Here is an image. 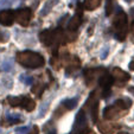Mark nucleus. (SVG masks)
<instances>
[{"instance_id":"obj_15","label":"nucleus","mask_w":134,"mask_h":134,"mask_svg":"<svg viewBox=\"0 0 134 134\" xmlns=\"http://www.w3.org/2000/svg\"><path fill=\"white\" fill-rule=\"evenodd\" d=\"M57 4H58V0H48V1L44 4L43 7H42V10H41V12H39V14H41L42 17H45V15L48 14V13L53 8V6L57 5Z\"/></svg>"},{"instance_id":"obj_29","label":"nucleus","mask_w":134,"mask_h":134,"mask_svg":"<svg viewBox=\"0 0 134 134\" xmlns=\"http://www.w3.org/2000/svg\"><path fill=\"white\" fill-rule=\"evenodd\" d=\"M132 33H133V35H134V21H133V23H132Z\"/></svg>"},{"instance_id":"obj_4","label":"nucleus","mask_w":134,"mask_h":134,"mask_svg":"<svg viewBox=\"0 0 134 134\" xmlns=\"http://www.w3.org/2000/svg\"><path fill=\"white\" fill-rule=\"evenodd\" d=\"M7 102L11 107H20V108H24L27 111H32L36 108V102L29 96H19V97L8 96Z\"/></svg>"},{"instance_id":"obj_8","label":"nucleus","mask_w":134,"mask_h":134,"mask_svg":"<svg viewBox=\"0 0 134 134\" xmlns=\"http://www.w3.org/2000/svg\"><path fill=\"white\" fill-rule=\"evenodd\" d=\"M14 12H15V20L21 26H27L31 18H32V11L30 8L25 7V8H19V10L14 11Z\"/></svg>"},{"instance_id":"obj_26","label":"nucleus","mask_w":134,"mask_h":134,"mask_svg":"<svg viewBox=\"0 0 134 134\" xmlns=\"http://www.w3.org/2000/svg\"><path fill=\"white\" fill-rule=\"evenodd\" d=\"M108 51H109V49L108 48H106V50H103L101 52V56H100V57H101V59H104V58H107V55H108Z\"/></svg>"},{"instance_id":"obj_3","label":"nucleus","mask_w":134,"mask_h":134,"mask_svg":"<svg viewBox=\"0 0 134 134\" xmlns=\"http://www.w3.org/2000/svg\"><path fill=\"white\" fill-rule=\"evenodd\" d=\"M63 38H65V36L63 35V31L61 29H57V30H44L39 35L41 42L46 46H51V45L58 46L63 42Z\"/></svg>"},{"instance_id":"obj_21","label":"nucleus","mask_w":134,"mask_h":134,"mask_svg":"<svg viewBox=\"0 0 134 134\" xmlns=\"http://www.w3.org/2000/svg\"><path fill=\"white\" fill-rule=\"evenodd\" d=\"M19 80H20L23 83H25L26 86H31V84L33 83V79L31 76H27V75H21L20 77H19Z\"/></svg>"},{"instance_id":"obj_7","label":"nucleus","mask_w":134,"mask_h":134,"mask_svg":"<svg viewBox=\"0 0 134 134\" xmlns=\"http://www.w3.org/2000/svg\"><path fill=\"white\" fill-rule=\"evenodd\" d=\"M114 82V77L111 75H109L108 72H103L101 76H100L99 80V84L103 88V93H102V97L107 99L110 95V87Z\"/></svg>"},{"instance_id":"obj_14","label":"nucleus","mask_w":134,"mask_h":134,"mask_svg":"<svg viewBox=\"0 0 134 134\" xmlns=\"http://www.w3.org/2000/svg\"><path fill=\"white\" fill-rule=\"evenodd\" d=\"M97 127H99V131L102 134H113L116 129H119V126H114V125L110 124H103V122H99Z\"/></svg>"},{"instance_id":"obj_13","label":"nucleus","mask_w":134,"mask_h":134,"mask_svg":"<svg viewBox=\"0 0 134 134\" xmlns=\"http://www.w3.org/2000/svg\"><path fill=\"white\" fill-rule=\"evenodd\" d=\"M106 70H103L102 68H96V69H88V70L84 72V77H86V82L89 84V86H91V83L94 82V80H95V77H96V75L99 72H104Z\"/></svg>"},{"instance_id":"obj_24","label":"nucleus","mask_w":134,"mask_h":134,"mask_svg":"<svg viewBox=\"0 0 134 134\" xmlns=\"http://www.w3.org/2000/svg\"><path fill=\"white\" fill-rule=\"evenodd\" d=\"M15 132H17L18 134H27L29 132H30V128H29V127H18V128L15 129Z\"/></svg>"},{"instance_id":"obj_12","label":"nucleus","mask_w":134,"mask_h":134,"mask_svg":"<svg viewBox=\"0 0 134 134\" xmlns=\"http://www.w3.org/2000/svg\"><path fill=\"white\" fill-rule=\"evenodd\" d=\"M113 77H114L115 80H118L120 83L127 82L129 79H131L129 74L126 72V71H124V70H121L120 68H114V69H113Z\"/></svg>"},{"instance_id":"obj_18","label":"nucleus","mask_w":134,"mask_h":134,"mask_svg":"<svg viewBox=\"0 0 134 134\" xmlns=\"http://www.w3.org/2000/svg\"><path fill=\"white\" fill-rule=\"evenodd\" d=\"M115 106H118L119 108H121L122 110H128L129 109V107H131V104H132V101L129 99H126V97H124V99H119V100H116L115 101Z\"/></svg>"},{"instance_id":"obj_32","label":"nucleus","mask_w":134,"mask_h":134,"mask_svg":"<svg viewBox=\"0 0 134 134\" xmlns=\"http://www.w3.org/2000/svg\"><path fill=\"white\" fill-rule=\"evenodd\" d=\"M120 134H128V133H120Z\"/></svg>"},{"instance_id":"obj_5","label":"nucleus","mask_w":134,"mask_h":134,"mask_svg":"<svg viewBox=\"0 0 134 134\" xmlns=\"http://www.w3.org/2000/svg\"><path fill=\"white\" fill-rule=\"evenodd\" d=\"M74 133L75 134H89L88 127V119H87V115L84 114V110H81L77 113V116L75 119V127H74Z\"/></svg>"},{"instance_id":"obj_9","label":"nucleus","mask_w":134,"mask_h":134,"mask_svg":"<svg viewBox=\"0 0 134 134\" xmlns=\"http://www.w3.org/2000/svg\"><path fill=\"white\" fill-rule=\"evenodd\" d=\"M125 110H122L121 108H119L118 106H109L107 107L106 109L103 110V118L106 120H118L125 115Z\"/></svg>"},{"instance_id":"obj_11","label":"nucleus","mask_w":134,"mask_h":134,"mask_svg":"<svg viewBox=\"0 0 134 134\" xmlns=\"http://www.w3.org/2000/svg\"><path fill=\"white\" fill-rule=\"evenodd\" d=\"M82 24V11H81V7H79V12L76 13L72 18L70 19L68 24V29L69 31H75L81 26Z\"/></svg>"},{"instance_id":"obj_22","label":"nucleus","mask_w":134,"mask_h":134,"mask_svg":"<svg viewBox=\"0 0 134 134\" xmlns=\"http://www.w3.org/2000/svg\"><path fill=\"white\" fill-rule=\"evenodd\" d=\"M113 12V0H107V6H106V14L110 15Z\"/></svg>"},{"instance_id":"obj_1","label":"nucleus","mask_w":134,"mask_h":134,"mask_svg":"<svg viewBox=\"0 0 134 134\" xmlns=\"http://www.w3.org/2000/svg\"><path fill=\"white\" fill-rule=\"evenodd\" d=\"M15 59L20 65L27 69L42 68L45 64V59L43 56L35 51H20L15 55Z\"/></svg>"},{"instance_id":"obj_30","label":"nucleus","mask_w":134,"mask_h":134,"mask_svg":"<svg viewBox=\"0 0 134 134\" xmlns=\"http://www.w3.org/2000/svg\"><path fill=\"white\" fill-rule=\"evenodd\" d=\"M48 134H55V132H49Z\"/></svg>"},{"instance_id":"obj_31","label":"nucleus","mask_w":134,"mask_h":134,"mask_svg":"<svg viewBox=\"0 0 134 134\" xmlns=\"http://www.w3.org/2000/svg\"><path fill=\"white\" fill-rule=\"evenodd\" d=\"M127 3H131V1H133V0H126Z\"/></svg>"},{"instance_id":"obj_25","label":"nucleus","mask_w":134,"mask_h":134,"mask_svg":"<svg viewBox=\"0 0 134 134\" xmlns=\"http://www.w3.org/2000/svg\"><path fill=\"white\" fill-rule=\"evenodd\" d=\"M27 134H39V128H38L37 126H33Z\"/></svg>"},{"instance_id":"obj_27","label":"nucleus","mask_w":134,"mask_h":134,"mask_svg":"<svg viewBox=\"0 0 134 134\" xmlns=\"http://www.w3.org/2000/svg\"><path fill=\"white\" fill-rule=\"evenodd\" d=\"M128 66H129V70H133V71H134V61H133V62H131Z\"/></svg>"},{"instance_id":"obj_6","label":"nucleus","mask_w":134,"mask_h":134,"mask_svg":"<svg viewBox=\"0 0 134 134\" xmlns=\"http://www.w3.org/2000/svg\"><path fill=\"white\" fill-rule=\"evenodd\" d=\"M86 108L89 110L91 115V120L94 122L97 121V114H99V97H97V91H93L90 94L89 99L86 102Z\"/></svg>"},{"instance_id":"obj_20","label":"nucleus","mask_w":134,"mask_h":134,"mask_svg":"<svg viewBox=\"0 0 134 134\" xmlns=\"http://www.w3.org/2000/svg\"><path fill=\"white\" fill-rule=\"evenodd\" d=\"M21 1H24V0H0V10L8 8L18 3H21Z\"/></svg>"},{"instance_id":"obj_2","label":"nucleus","mask_w":134,"mask_h":134,"mask_svg":"<svg viewBox=\"0 0 134 134\" xmlns=\"http://www.w3.org/2000/svg\"><path fill=\"white\" fill-rule=\"evenodd\" d=\"M113 27L114 35L118 38V41L124 42L126 39L127 32H128V19H127V14L124 11L119 10L115 14L113 20Z\"/></svg>"},{"instance_id":"obj_19","label":"nucleus","mask_w":134,"mask_h":134,"mask_svg":"<svg viewBox=\"0 0 134 134\" xmlns=\"http://www.w3.org/2000/svg\"><path fill=\"white\" fill-rule=\"evenodd\" d=\"M6 119L10 122V125L18 124V122H20L21 120H23L20 114H15V113H8L7 115H6Z\"/></svg>"},{"instance_id":"obj_33","label":"nucleus","mask_w":134,"mask_h":134,"mask_svg":"<svg viewBox=\"0 0 134 134\" xmlns=\"http://www.w3.org/2000/svg\"><path fill=\"white\" fill-rule=\"evenodd\" d=\"M89 134H93V133H89Z\"/></svg>"},{"instance_id":"obj_10","label":"nucleus","mask_w":134,"mask_h":134,"mask_svg":"<svg viewBox=\"0 0 134 134\" xmlns=\"http://www.w3.org/2000/svg\"><path fill=\"white\" fill-rule=\"evenodd\" d=\"M15 20V12L12 10L0 11V24L4 26H11Z\"/></svg>"},{"instance_id":"obj_28","label":"nucleus","mask_w":134,"mask_h":134,"mask_svg":"<svg viewBox=\"0 0 134 134\" xmlns=\"http://www.w3.org/2000/svg\"><path fill=\"white\" fill-rule=\"evenodd\" d=\"M128 91H129L131 94H133V95H134V87H129V88H128Z\"/></svg>"},{"instance_id":"obj_23","label":"nucleus","mask_w":134,"mask_h":134,"mask_svg":"<svg viewBox=\"0 0 134 134\" xmlns=\"http://www.w3.org/2000/svg\"><path fill=\"white\" fill-rule=\"evenodd\" d=\"M12 61H10V59H8V61H6L5 63L3 64V69L5 71H10V70H12Z\"/></svg>"},{"instance_id":"obj_17","label":"nucleus","mask_w":134,"mask_h":134,"mask_svg":"<svg viewBox=\"0 0 134 134\" xmlns=\"http://www.w3.org/2000/svg\"><path fill=\"white\" fill-rule=\"evenodd\" d=\"M101 5V0H84L83 1V7L84 10L94 11Z\"/></svg>"},{"instance_id":"obj_16","label":"nucleus","mask_w":134,"mask_h":134,"mask_svg":"<svg viewBox=\"0 0 134 134\" xmlns=\"http://www.w3.org/2000/svg\"><path fill=\"white\" fill-rule=\"evenodd\" d=\"M79 103V97H72V99H66L64 101H62V106L66 109V110H71L74 109Z\"/></svg>"}]
</instances>
